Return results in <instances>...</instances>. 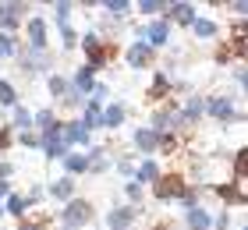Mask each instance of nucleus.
<instances>
[{
	"label": "nucleus",
	"mask_w": 248,
	"mask_h": 230,
	"mask_svg": "<svg viewBox=\"0 0 248 230\" xmlns=\"http://www.w3.org/2000/svg\"><path fill=\"white\" fill-rule=\"evenodd\" d=\"M61 220L67 223L64 230H75V227H85L89 220H93V205H89L85 199H71V202H67V209L61 213Z\"/></svg>",
	"instance_id": "nucleus-1"
},
{
	"label": "nucleus",
	"mask_w": 248,
	"mask_h": 230,
	"mask_svg": "<svg viewBox=\"0 0 248 230\" xmlns=\"http://www.w3.org/2000/svg\"><path fill=\"white\" fill-rule=\"evenodd\" d=\"M185 191H188V184H185L181 174H167V177L156 181V199H160V202H167V199H181Z\"/></svg>",
	"instance_id": "nucleus-2"
},
{
	"label": "nucleus",
	"mask_w": 248,
	"mask_h": 230,
	"mask_svg": "<svg viewBox=\"0 0 248 230\" xmlns=\"http://www.w3.org/2000/svg\"><path fill=\"white\" fill-rule=\"evenodd\" d=\"M139 36H142L145 46H167V43H170V21L160 18V21H153L149 29H142Z\"/></svg>",
	"instance_id": "nucleus-3"
},
{
	"label": "nucleus",
	"mask_w": 248,
	"mask_h": 230,
	"mask_svg": "<svg viewBox=\"0 0 248 230\" xmlns=\"http://www.w3.org/2000/svg\"><path fill=\"white\" fill-rule=\"evenodd\" d=\"M209 113L217 117L220 124H227V121H241V110H234V99L231 96H217V99H209Z\"/></svg>",
	"instance_id": "nucleus-4"
},
{
	"label": "nucleus",
	"mask_w": 248,
	"mask_h": 230,
	"mask_svg": "<svg viewBox=\"0 0 248 230\" xmlns=\"http://www.w3.org/2000/svg\"><path fill=\"white\" fill-rule=\"evenodd\" d=\"M139 213H142V209H135V205H121V209H110L107 227H110V230H131V223L139 220Z\"/></svg>",
	"instance_id": "nucleus-5"
},
{
	"label": "nucleus",
	"mask_w": 248,
	"mask_h": 230,
	"mask_svg": "<svg viewBox=\"0 0 248 230\" xmlns=\"http://www.w3.org/2000/svg\"><path fill=\"white\" fill-rule=\"evenodd\" d=\"M61 142L64 145H85L89 142V131L82 128V124H78V121H67V124H61Z\"/></svg>",
	"instance_id": "nucleus-6"
},
{
	"label": "nucleus",
	"mask_w": 248,
	"mask_h": 230,
	"mask_svg": "<svg viewBox=\"0 0 248 230\" xmlns=\"http://www.w3.org/2000/svg\"><path fill=\"white\" fill-rule=\"evenodd\" d=\"M25 11H29L25 4H4V7H0V29H4V32L15 29L18 21L25 18Z\"/></svg>",
	"instance_id": "nucleus-7"
},
{
	"label": "nucleus",
	"mask_w": 248,
	"mask_h": 230,
	"mask_svg": "<svg viewBox=\"0 0 248 230\" xmlns=\"http://www.w3.org/2000/svg\"><path fill=\"white\" fill-rule=\"evenodd\" d=\"M29 50H46V21L43 18L29 21Z\"/></svg>",
	"instance_id": "nucleus-8"
},
{
	"label": "nucleus",
	"mask_w": 248,
	"mask_h": 230,
	"mask_svg": "<svg viewBox=\"0 0 248 230\" xmlns=\"http://www.w3.org/2000/svg\"><path fill=\"white\" fill-rule=\"evenodd\" d=\"M135 145L149 156V153H156V149H160V135H156L153 128H139V131H135Z\"/></svg>",
	"instance_id": "nucleus-9"
},
{
	"label": "nucleus",
	"mask_w": 248,
	"mask_h": 230,
	"mask_svg": "<svg viewBox=\"0 0 248 230\" xmlns=\"http://www.w3.org/2000/svg\"><path fill=\"white\" fill-rule=\"evenodd\" d=\"M149 61H153V46H145V43L139 39V43L128 50V64H131V67H145Z\"/></svg>",
	"instance_id": "nucleus-10"
},
{
	"label": "nucleus",
	"mask_w": 248,
	"mask_h": 230,
	"mask_svg": "<svg viewBox=\"0 0 248 230\" xmlns=\"http://www.w3.org/2000/svg\"><path fill=\"white\" fill-rule=\"evenodd\" d=\"M199 15H195V7L191 4H174V7H167V21H181V25H191Z\"/></svg>",
	"instance_id": "nucleus-11"
},
{
	"label": "nucleus",
	"mask_w": 248,
	"mask_h": 230,
	"mask_svg": "<svg viewBox=\"0 0 248 230\" xmlns=\"http://www.w3.org/2000/svg\"><path fill=\"white\" fill-rule=\"evenodd\" d=\"M121 121H124V107L121 103H110V107L103 110V117H99V128H121Z\"/></svg>",
	"instance_id": "nucleus-12"
},
{
	"label": "nucleus",
	"mask_w": 248,
	"mask_h": 230,
	"mask_svg": "<svg viewBox=\"0 0 248 230\" xmlns=\"http://www.w3.org/2000/svg\"><path fill=\"white\" fill-rule=\"evenodd\" d=\"M185 220H188V230H209V223H213V220H209V213H206V209H199V205H191Z\"/></svg>",
	"instance_id": "nucleus-13"
},
{
	"label": "nucleus",
	"mask_w": 248,
	"mask_h": 230,
	"mask_svg": "<svg viewBox=\"0 0 248 230\" xmlns=\"http://www.w3.org/2000/svg\"><path fill=\"white\" fill-rule=\"evenodd\" d=\"M191 32H195L199 39H213L220 29H217V21H209V18H195L191 21Z\"/></svg>",
	"instance_id": "nucleus-14"
},
{
	"label": "nucleus",
	"mask_w": 248,
	"mask_h": 230,
	"mask_svg": "<svg viewBox=\"0 0 248 230\" xmlns=\"http://www.w3.org/2000/svg\"><path fill=\"white\" fill-rule=\"evenodd\" d=\"M167 92H170V78H167V71H156L153 89H149V99H163Z\"/></svg>",
	"instance_id": "nucleus-15"
},
{
	"label": "nucleus",
	"mask_w": 248,
	"mask_h": 230,
	"mask_svg": "<svg viewBox=\"0 0 248 230\" xmlns=\"http://www.w3.org/2000/svg\"><path fill=\"white\" fill-rule=\"evenodd\" d=\"M43 145V153H46L50 159H64L67 156V145L61 142V138H46V142H39Z\"/></svg>",
	"instance_id": "nucleus-16"
},
{
	"label": "nucleus",
	"mask_w": 248,
	"mask_h": 230,
	"mask_svg": "<svg viewBox=\"0 0 248 230\" xmlns=\"http://www.w3.org/2000/svg\"><path fill=\"white\" fill-rule=\"evenodd\" d=\"M25 209H29V199H25V195H7V209H4V213L21 216V220H25Z\"/></svg>",
	"instance_id": "nucleus-17"
},
{
	"label": "nucleus",
	"mask_w": 248,
	"mask_h": 230,
	"mask_svg": "<svg viewBox=\"0 0 248 230\" xmlns=\"http://www.w3.org/2000/svg\"><path fill=\"white\" fill-rule=\"evenodd\" d=\"M99 117H103V110H99V103H89V107H85V117L78 121V124H82V128L89 131V128H99Z\"/></svg>",
	"instance_id": "nucleus-18"
},
{
	"label": "nucleus",
	"mask_w": 248,
	"mask_h": 230,
	"mask_svg": "<svg viewBox=\"0 0 248 230\" xmlns=\"http://www.w3.org/2000/svg\"><path fill=\"white\" fill-rule=\"evenodd\" d=\"M50 195H53V199H71V195H75V181L61 177L57 184H50Z\"/></svg>",
	"instance_id": "nucleus-19"
},
{
	"label": "nucleus",
	"mask_w": 248,
	"mask_h": 230,
	"mask_svg": "<svg viewBox=\"0 0 248 230\" xmlns=\"http://www.w3.org/2000/svg\"><path fill=\"white\" fill-rule=\"evenodd\" d=\"M64 167H67V177L71 174H85L89 170V156H64Z\"/></svg>",
	"instance_id": "nucleus-20"
},
{
	"label": "nucleus",
	"mask_w": 248,
	"mask_h": 230,
	"mask_svg": "<svg viewBox=\"0 0 248 230\" xmlns=\"http://www.w3.org/2000/svg\"><path fill=\"white\" fill-rule=\"evenodd\" d=\"M135 181H139V184L142 181H160V167H156L153 159H145V163L139 167V174H135Z\"/></svg>",
	"instance_id": "nucleus-21"
},
{
	"label": "nucleus",
	"mask_w": 248,
	"mask_h": 230,
	"mask_svg": "<svg viewBox=\"0 0 248 230\" xmlns=\"http://www.w3.org/2000/svg\"><path fill=\"white\" fill-rule=\"evenodd\" d=\"M0 107H18V92L11 82H0Z\"/></svg>",
	"instance_id": "nucleus-22"
},
{
	"label": "nucleus",
	"mask_w": 248,
	"mask_h": 230,
	"mask_svg": "<svg viewBox=\"0 0 248 230\" xmlns=\"http://www.w3.org/2000/svg\"><path fill=\"white\" fill-rule=\"evenodd\" d=\"M103 11H107L110 18H124V15L131 11V4H124V0H107V4H103Z\"/></svg>",
	"instance_id": "nucleus-23"
},
{
	"label": "nucleus",
	"mask_w": 248,
	"mask_h": 230,
	"mask_svg": "<svg viewBox=\"0 0 248 230\" xmlns=\"http://www.w3.org/2000/svg\"><path fill=\"white\" fill-rule=\"evenodd\" d=\"M15 128H21V135L32 128V113H29L25 107H15Z\"/></svg>",
	"instance_id": "nucleus-24"
},
{
	"label": "nucleus",
	"mask_w": 248,
	"mask_h": 230,
	"mask_svg": "<svg viewBox=\"0 0 248 230\" xmlns=\"http://www.w3.org/2000/svg\"><path fill=\"white\" fill-rule=\"evenodd\" d=\"M64 92H67V82L61 75H50V96L53 99H64Z\"/></svg>",
	"instance_id": "nucleus-25"
},
{
	"label": "nucleus",
	"mask_w": 248,
	"mask_h": 230,
	"mask_svg": "<svg viewBox=\"0 0 248 230\" xmlns=\"http://www.w3.org/2000/svg\"><path fill=\"white\" fill-rule=\"evenodd\" d=\"M15 53H18V46L11 39V32H0V57H15Z\"/></svg>",
	"instance_id": "nucleus-26"
},
{
	"label": "nucleus",
	"mask_w": 248,
	"mask_h": 230,
	"mask_svg": "<svg viewBox=\"0 0 248 230\" xmlns=\"http://www.w3.org/2000/svg\"><path fill=\"white\" fill-rule=\"evenodd\" d=\"M139 11L142 15H160V11H167V4H160V0H142Z\"/></svg>",
	"instance_id": "nucleus-27"
},
{
	"label": "nucleus",
	"mask_w": 248,
	"mask_h": 230,
	"mask_svg": "<svg viewBox=\"0 0 248 230\" xmlns=\"http://www.w3.org/2000/svg\"><path fill=\"white\" fill-rule=\"evenodd\" d=\"M53 11H57V25H61V29H67V18H71V4H57Z\"/></svg>",
	"instance_id": "nucleus-28"
},
{
	"label": "nucleus",
	"mask_w": 248,
	"mask_h": 230,
	"mask_svg": "<svg viewBox=\"0 0 248 230\" xmlns=\"http://www.w3.org/2000/svg\"><path fill=\"white\" fill-rule=\"evenodd\" d=\"M124 191H128V199H131V202H139V205H142V184H135V181H131Z\"/></svg>",
	"instance_id": "nucleus-29"
},
{
	"label": "nucleus",
	"mask_w": 248,
	"mask_h": 230,
	"mask_svg": "<svg viewBox=\"0 0 248 230\" xmlns=\"http://www.w3.org/2000/svg\"><path fill=\"white\" fill-rule=\"evenodd\" d=\"M117 170H121V174H124V177H131V174H135V167H131V159H121V163H117Z\"/></svg>",
	"instance_id": "nucleus-30"
},
{
	"label": "nucleus",
	"mask_w": 248,
	"mask_h": 230,
	"mask_svg": "<svg viewBox=\"0 0 248 230\" xmlns=\"http://www.w3.org/2000/svg\"><path fill=\"white\" fill-rule=\"evenodd\" d=\"M21 145H39V138H36V135H29V131H25V135H21Z\"/></svg>",
	"instance_id": "nucleus-31"
},
{
	"label": "nucleus",
	"mask_w": 248,
	"mask_h": 230,
	"mask_svg": "<svg viewBox=\"0 0 248 230\" xmlns=\"http://www.w3.org/2000/svg\"><path fill=\"white\" fill-rule=\"evenodd\" d=\"M227 223H231V216H227V213H220V216H217V227H220V230H227Z\"/></svg>",
	"instance_id": "nucleus-32"
},
{
	"label": "nucleus",
	"mask_w": 248,
	"mask_h": 230,
	"mask_svg": "<svg viewBox=\"0 0 248 230\" xmlns=\"http://www.w3.org/2000/svg\"><path fill=\"white\" fill-rule=\"evenodd\" d=\"M21 230H43V223L39 220H29V223H21Z\"/></svg>",
	"instance_id": "nucleus-33"
},
{
	"label": "nucleus",
	"mask_w": 248,
	"mask_h": 230,
	"mask_svg": "<svg viewBox=\"0 0 248 230\" xmlns=\"http://www.w3.org/2000/svg\"><path fill=\"white\" fill-rule=\"evenodd\" d=\"M7 145H11V135H7V131H0V149H7Z\"/></svg>",
	"instance_id": "nucleus-34"
},
{
	"label": "nucleus",
	"mask_w": 248,
	"mask_h": 230,
	"mask_svg": "<svg viewBox=\"0 0 248 230\" xmlns=\"http://www.w3.org/2000/svg\"><path fill=\"white\" fill-rule=\"evenodd\" d=\"M7 191H11V184H7V181H0V199H4Z\"/></svg>",
	"instance_id": "nucleus-35"
}]
</instances>
